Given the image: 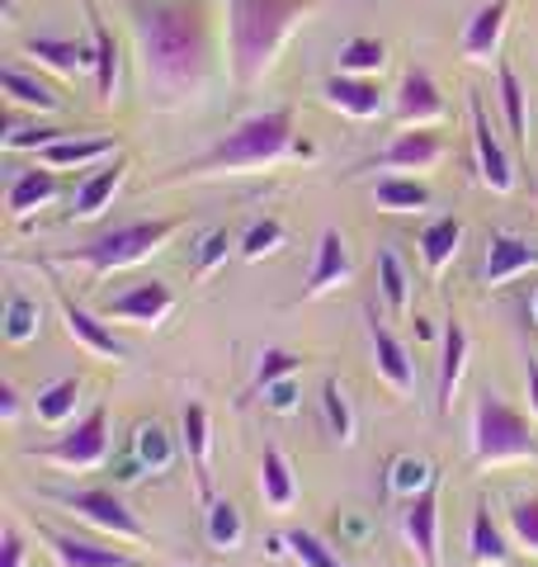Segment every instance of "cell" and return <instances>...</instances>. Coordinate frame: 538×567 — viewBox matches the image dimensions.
I'll return each instance as SVG.
<instances>
[{
	"label": "cell",
	"instance_id": "cell-45",
	"mask_svg": "<svg viewBox=\"0 0 538 567\" xmlns=\"http://www.w3.org/2000/svg\"><path fill=\"white\" fill-rule=\"evenodd\" d=\"M227 251H231V233H227V227H213V233L199 241V256H194V275H213V270H218V265L227 260Z\"/></svg>",
	"mask_w": 538,
	"mask_h": 567
},
{
	"label": "cell",
	"instance_id": "cell-12",
	"mask_svg": "<svg viewBox=\"0 0 538 567\" xmlns=\"http://www.w3.org/2000/svg\"><path fill=\"white\" fill-rule=\"evenodd\" d=\"M170 308H175L170 284L147 279V284H137V289L110 298V303H104V317H118V322H137V327H156V322H166V317H170Z\"/></svg>",
	"mask_w": 538,
	"mask_h": 567
},
{
	"label": "cell",
	"instance_id": "cell-11",
	"mask_svg": "<svg viewBox=\"0 0 538 567\" xmlns=\"http://www.w3.org/2000/svg\"><path fill=\"white\" fill-rule=\"evenodd\" d=\"M397 118H402V128H430V123L444 118V95H439V85H435V76H430L425 66H411L402 76V85H397Z\"/></svg>",
	"mask_w": 538,
	"mask_h": 567
},
{
	"label": "cell",
	"instance_id": "cell-14",
	"mask_svg": "<svg viewBox=\"0 0 538 567\" xmlns=\"http://www.w3.org/2000/svg\"><path fill=\"white\" fill-rule=\"evenodd\" d=\"M321 95H327L331 110L350 114V118H379L383 114V91L373 76H350V71H335L321 85Z\"/></svg>",
	"mask_w": 538,
	"mask_h": 567
},
{
	"label": "cell",
	"instance_id": "cell-40",
	"mask_svg": "<svg viewBox=\"0 0 538 567\" xmlns=\"http://www.w3.org/2000/svg\"><path fill=\"white\" fill-rule=\"evenodd\" d=\"M321 412H327V431L340 440V445H350V440H354V416H350L345 388H340L335 379L321 383Z\"/></svg>",
	"mask_w": 538,
	"mask_h": 567
},
{
	"label": "cell",
	"instance_id": "cell-37",
	"mask_svg": "<svg viewBox=\"0 0 538 567\" xmlns=\"http://www.w3.org/2000/svg\"><path fill=\"white\" fill-rule=\"evenodd\" d=\"M0 322H6V341H10V346H29L33 336H39L43 312H39V303H33L29 293L14 289V293L6 298V317H0Z\"/></svg>",
	"mask_w": 538,
	"mask_h": 567
},
{
	"label": "cell",
	"instance_id": "cell-10",
	"mask_svg": "<svg viewBox=\"0 0 538 567\" xmlns=\"http://www.w3.org/2000/svg\"><path fill=\"white\" fill-rule=\"evenodd\" d=\"M402 529H406V544L416 548L421 567H439V483L425 487L421 496H411L402 511Z\"/></svg>",
	"mask_w": 538,
	"mask_h": 567
},
{
	"label": "cell",
	"instance_id": "cell-1",
	"mask_svg": "<svg viewBox=\"0 0 538 567\" xmlns=\"http://www.w3.org/2000/svg\"><path fill=\"white\" fill-rule=\"evenodd\" d=\"M147 81L166 100H185L208 71V6L204 0H156L133 10Z\"/></svg>",
	"mask_w": 538,
	"mask_h": 567
},
{
	"label": "cell",
	"instance_id": "cell-34",
	"mask_svg": "<svg viewBox=\"0 0 538 567\" xmlns=\"http://www.w3.org/2000/svg\"><path fill=\"white\" fill-rule=\"evenodd\" d=\"M373 204L383 213H421V208H430V189L421 181H406V175H383V181L373 185Z\"/></svg>",
	"mask_w": 538,
	"mask_h": 567
},
{
	"label": "cell",
	"instance_id": "cell-50",
	"mask_svg": "<svg viewBox=\"0 0 538 567\" xmlns=\"http://www.w3.org/2000/svg\"><path fill=\"white\" fill-rule=\"evenodd\" d=\"M529 312H534V322H538V293L529 298Z\"/></svg>",
	"mask_w": 538,
	"mask_h": 567
},
{
	"label": "cell",
	"instance_id": "cell-17",
	"mask_svg": "<svg viewBox=\"0 0 538 567\" xmlns=\"http://www.w3.org/2000/svg\"><path fill=\"white\" fill-rule=\"evenodd\" d=\"M506 20H510V0H492V6H482L468 20V29H463V58L468 62H492L500 52Z\"/></svg>",
	"mask_w": 538,
	"mask_h": 567
},
{
	"label": "cell",
	"instance_id": "cell-46",
	"mask_svg": "<svg viewBox=\"0 0 538 567\" xmlns=\"http://www.w3.org/2000/svg\"><path fill=\"white\" fill-rule=\"evenodd\" d=\"M0 567H24V535L14 520H6V529H0Z\"/></svg>",
	"mask_w": 538,
	"mask_h": 567
},
{
	"label": "cell",
	"instance_id": "cell-16",
	"mask_svg": "<svg viewBox=\"0 0 538 567\" xmlns=\"http://www.w3.org/2000/svg\"><path fill=\"white\" fill-rule=\"evenodd\" d=\"M354 275V260H350V246L345 237L335 233V227H327L317 241V260H312V275H308V289H302V298H321L331 293L335 284H345Z\"/></svg>",
	"mask_w": 538,
	"mask_h": 567
},
{
	"label": "cell",
	"instance_id": "cell-5",
	"mask_svg": "<svg viewBox=\"0 0 538 567\" xmlns=\"http://www.w3.org/2000/svg\"><path fill=\"white\" fill-rule=\"evenodd\" d=\"M473 454L477 464H510V458H534L538 464V435L496 393H482L473 412Z\"/></svg>",
	"mask_w": 538,
	"mask_h": 567
},
{
	"label": "cell",
	"instance_id": "cell-21",
	"mask_svg": "<svg viewBox=\"0 0 538 567\" xmlns=\"http://www.w3.org/2000/svg\"><path fill=\"white\" fill-rule=\"evenodd\" d=\"M369 341H373V360H379V374L397 388V393H411L416 388V364H411L406 346L392 336L379 317H369Z\"/></svg>",
	"mask_w": 538,
	"mask_h": 567
},
{
	"label": "cell",
	"instance_id": "cell-49",
	"mask_svg": "<svg viewBox=\"0 0 538 567\" xmlns=\"http://www.w3.org/2000/svg\"><path fill=\"white\" fill-rule=\"evenodd\" d=\"M525 383H529V406L538 412V360L529 354V364H525Z\"/></svg>",
	"mask_w": 538,
	"mask_h": 567
},
{
	"label": "cell",
	"instance_id": "cell-27",
	"mask_svg": "<svg viewBox=\"0 0 538 567\" xmlns=\"http://www.w3.org/2000/svg\"><path fill=\"white\" fill-rule=\"evenodd\" d=\"M0 91L10 95V104H24V110H39V114L62 110V95H52V85H43L39 76H29V71H20V66L0 71Z\"/></svg>",
	"mask_w": 538,
	"mask_h": 567
},
{
	"label": "cell",
	"instance_id": "cell-42",
	"mask_svg": "<svg viewBox=\"0 0 538 567\" xmlns=\"http://www.w3.org/2000/svg\"><path fill=\"white\" fill-rule=\"evenodd\" d=\"M510 520V535L529 548V554H538V496H525V502H510L506 511Z\"/></svg>",
	"mask_w": 538,
	"mask_h": 567
},
{
	"label": "cell",
	"instance_id": "cell-25",
	"mask_svg": "<svg viewBox=\"0 0 538 567\" xmlns=\"http://www.w3.org/2000/svg\"><path fill=\"white\" fill-rule=\"evenodd\" d=\"M496 85H500V110H506L510 137L529 152V91H525V81L515 76L510 62H500V66H496Z\"/></svg>",
	"mask_w": 538,
	"mask_h": 567
},
{
	"label": "cell",
	"instance_id": "cell-20",
	"mask_svg": "<svg viewBox=\"0 0 538 567\" xmlns=\"http://www.w3.org/2000/svg\"><path fill=\"white\" fill-rule=\"evenodd\" d=\"M85 20H90V48H95V95H100V104H114V85H118V39H114V29L100 20L95 0H85Z\"/></svg>",
	"mask_w": 538,
	"mask_h": 567
},
{
	"label": "cell",
	"instance_id": "cell-39",
	"mask_svg": "<svg viewBox=\"0 0 538 567\" xmlns=\"http://www.w3.org/2000/svg\"><path fill=\"white\" fill-rule=\"evenodd\" d=\"M387 66V43L383 39H350L340 48V71H350V76H379Z\"/></svg>",
	"mask_w": 538,
	"mask_h": 567
},
{
	"label": "cell",
	"instance_id": "cell-41",
	"mask_svg": "<svg viewBox=\"0 0 538 567\" xmlns=\"http://www.w3.org/2000/svg\"><path fill=\"white\" fill-rule=\"evenodd\" d=\"M283 539H289V554H293L302 567H345V563H340L335 548L321 544V539L312 535V529H289Z\"/></svg>",
	"mask_w": 538,
	"mask_h": 567
},
{
	"label": "cell",
	"instance_id": "cell-33",
	"mask_svg": "<svg viewBox=\"0 0 538 567\" xmlns=\"http://www.w3.org/2000/svg\"><path fill=\"white\" fill-rule=\"evenodd\" d=\"M435 483H439V473L430 468V458H421V454H397L387 464V492L392 496H406L411 502V496H421L425 487H435Z\"/></svg>",
	"mask_w": 538,
	"mask_h": 567
},
{
	"label": "cell",
	"instance_id": "cell-3",
	"mask_svg": "<svg viewBox=\"0 0 538 567\" xmlns=\"http://www.w3.org/2000/svg\"><path fill=\"white\" fill-rule=\"evenodd\" d=\"M317 10V0H227L231 76L241 91L260 85L289 43V33Z\"/></svg>",
	"mask_w": 538,
	"mask_h": 567
},
{
	"label": "cell",
	"instance_id": "cell-2",
	"mask_svg": "<svg viewBox=\"0 0 538 567\" xmlns=\"http://www.w3.org/2000/svg\"><path fill=\"white\" fill-rule=\"evenodd\" d=\"M317 156L312 142H298L293 137V110L283 104V110H265L256 118L237 123L218 147H208L204 156H194V162L175 166L170 175H161L156 185H179V181H204V175H246V171H265L283 162V156Z\"/></svg>",
	"mask_w": 538,
	"mask_h": 567
},
{
	"label": "cell",
	"instance_id": "cell-13",
	"mask_svg": "<svg viewBox=\"0 0 538 567\" xmlns=\"http://www.w3.org/2000/svg\"><path fill=\"white\" fill-rule=\"evenodd\" d=\"M529 270H538V246H529L525 237H515V233H496L487 241L482 279H487L492 289H500V284H510L515 275H529Z\"/></svg>",
	"mask_w": 538,
	"mask_h": 567
},
{
	"label": "cell",
	"instance_id": "cell-48",
	"mask_svg": "<svg viewBox=\"0 0 538 567\" xmlns=\"http://www.w3.org/2000/svg\"><path fill=\"white\" fill-rule=\"evenodd\" d=\"M0 416H6V421L20 416V398H14V388H10V383L0 388Z\"/></svg>",
	"mask_w": 538,
	"mask_h": 567
},
{
	"label": "cell",
	"instance_id": "cell-6",
	"mask_svg": "<svg viewBox=\"0 0 538 567\" xmlns=\"http://www.w3.org/2000/svg\"><path fill=\"white\" fill-rule=\"evenodd\" d=\"M33 458H48V464H62V468H100L104 454H110V412L95 406L81 425H71L62 440H52L43 450H29Z\"/></svg>",
	"mask_w": 538,
	"mask_h": 567
},
{
	"label": "cell",
	"instance_id": "cell-30",
	"mask_svg": "<svg viewBox=\"0 0 538 567\" xmlns=\"http://www.w3.org/2000/svg\"><path fill=\"white\" fill-rule=\"evenodd\" d=\"M133 458L147 473H166L175 464V440H170L166 425H161V421H142L133 431Z\"/></svg>",
	"mask_w": 538,
	"mask_h": 567
},
{
	"label": "cell",
	"instance_id": "cell-18",
	"mask_svg": "<svg viewBox=\"0 0 538 567\" xmlns=\"http://www.w3.org/2000/svg\"><path fill=\"white\" fill-rule=\"evenodd\" d=\"M39 535L48 539L52 558H58L62 567H147V563H137L128 554H118V548H100V544L76 539V535H58V529H39Z\"/></svg>",
	"mask_w": 538,
	"mask_h": 567
},
{
	"label": "cell",
	"instance_id": "cell-44",
	"mask_svg": "<svg viewBox=\"0 0 538 567\" xmlns=\"http://www.w3.org/2000/svg\"><path fill=\"white\" fill-rule=\"evenodd\" d=\"M279 241H283V223H279V218H260V223L241 237V260H260V256H269V251H279Z\"/></svg>",
	"mask_w": 538,
	"mask_h": 567
},
{
	"label": "cell",
	"instance_id": "cell-9",
	"mask_svg": "<svg viewBox=\"0 0 538 567\" xmlns=\"http://www.w3.org/2000/svg\"><path fill=\"white\" fill-rule=\"evenodd\" d=\"M444 156V137L430 133V128H406L387 142V147L373 156V162H364L359 171H425L435 166Z\"/></svg>",
	"mask_w": 538,
	"mask_h": 567
},
{
	"label": "cell",
	"instance_id": "cell-36",
	"mask_svg": "<svg viewBox=\"0 0 538 567\" xmlns=\"http://www.w3.org/2000/svg\"><path fill=\"white\" fill-rule=\"evenodd\" d=\"M379 289H383V303L397 317H406V308H411V275H406V265H402V256L392 251V246H379Z\"/></svg>",
	"mask_w": 538,
	"mask_h": 567
},
{
	"label": "cell",
	"instance_id": "cell-7",
	"mask_svg": "<svg viewBox=\"0 0 538 567\" xmlns=\"http://www.w3.org/2000/svg\"><path fill=\"white\" fill-rule=\"evenodd\" d=\"M52 502L66 506L71 516L90 520L95 529H104V535H114V539H128V544H142V539H147L142 520L118 502L114 492H104V487H90V492H52Z\"/></svg>",
	"mask_w": 538,
	"mask_h": 567
},
{
	"label": "cell",
	"instance_id": "cell-22",
	"mask_svg": "<svg viewBox=\"0 0 538 567\" xmlns=\"http://www.w3.org/2000/svg\"><path fill=\"white\" fill-rule=\"evenodd\" d=\"M104 156H118V137H58L39 147V162L62 171V166H90V162H104Z\"/></svg>",
	"mask_w": 538,
	"mask_h": 567
},
{
	"label": "cell",
	"instance_id": "cell-23",
	"mask_svg": "<svg viewBox=\"0 0 538 567\" xmlns=\"http://www.w3.org/2000/svg\"><path fill=\"white\" fill-rule=\"evenodd\" d=\"M58 199V175H52V166H33V171H20L6 189V208L10 218H24V213H33L39 204Z\"/></svg>",
	"mask_w": 538,
	"mask_h": 567
},
{
	"label": "cell",
	"instance_id": "cell-32",
	"mask_svg": "<svg viewBox=\"0 0 538 567\" xmlns=\"http://www.w3.org/2000/svg\"><path fill=\"white\" fill-rule=\"evenodd\" d=\"M515 554L506 548V535L496 529V520H492V506L487 502H477V511H473V563L477 567H506Z\"/></svg>",
	"mask_w": 538,
	"mask_h": 567
},
{
	"label": "cell",
	"instance_id": "cell-8",
	"mask_svg": "<svg viewBox=\"0 0 538 567\" xmlns=\"http://www.w3.org/2000/svg\"><path fill=\"white\" fill-rule=\"evenodd\" d=\"M468 114H473V156H477V175H482V185L496 189V194H510V189H515V166H510L506 147L496 142L492 118H487V104H482V95H477V91L468 95Z\"/></svg>",
	"mask_w": 538,
	"mask_h": 567
},
{
	"label": "cell",
	"instance_id": "cell-24",
	"mask_svg": "<svg viewBox=\"0 0 538 567\" xmlns=\"http://www.w3.org/2000/svg\"><path fill=\"white\" fill-rule=\"evenodd\" d=\"M463 364H468V331H463V322H448L444 327V354H439V416L454 412Z\"/></svg>",
	"mask_w": 538,
	"mask_h": 567
},
{
	"label": "cell",
	"instance_id": "cell-31",
	"mask_svg": "<svg viewBox=\"0 0 538 567\" xmlns=\"http://www.w3.org/2000/svg\"><path fill=\"white\" fill-rule=\"evenodd\" d=\"M204 529H208V544L218 548V554H231V548L241 544V535H246V520H241L237 502H227V496H213L208 511H204Z\"/></svg>",
	"mask_w": 538,
	"mask_h": 567
},
{
	"label": "cell",
	"instance_id": "cell-4",
	"mask_svg": "<svg viewBox=\"0 0 538 567\" xmlns=\"http://www.w3.org/2000/svg\"><path fill=\"white\" fill-rule=\"evenodd\" d=\"M179 227V218H152V223H128L118 227V233L90 241V246H76V251H58L62 265H85L90 275H114L123 270V265H137L147 260L152 251H161V246L170 241V233Z\"/></svg>",
	"mask_w": 538,
	"mask_h": 567
},
{
	"label": "cell",
	"instance_id": "cell-15",
	"mask_svg": "<svg viewBox=\"0 0 538 567\" xmlns=\"http://www.w3.org/2000/svg\"><path fill=\"white\" fill-rule=\"evenodd\" d=\"M52 289H58V308H62V317H66V331L76 336V341H81L90 354H104V360H128V346H123L118 336L100 322V317H90L81 303H71L58 279H52Z\"/></svg>",
	"mask_w": 538,
	"mask_h": 567
},
{
	"label": "cell",
	"instance_id": "cell-38",
	"mask_svg": "<svg viewBox=\"0 0 538 567\" xmlns=\"http://www.w3.org/2000/svg\"><path fill=\"white\" fill-rule=\"evenodd\" d=\"M76 402H81V379H58L39 393L33 412H39V421H48V425H62L66 416H76Z\"/></svg>",
	"mask_w": 538,
	"mask_h": 567
},
{
	"label": "cell",
	"instance_id": "cell-28",
	"mask_svg": "<svg viewBox=\"0 0 538 567\" xmlns=\"http://www.w3.org/2000/svg\"><path fill=\"white\" fill-rule=\"evenodd\" d=\"M24 52H29V58H39L43 66L62 71V76H76V71L95 66V48H81L71 39H29Z\"/></svg>",
	"mask_w": 538,
	"mask_h": 567
},
{
	"label": "cell",
	"instance_id": "cell-35",
	"mask_svg": "<svg viewBox=\"0 0 538 567\" xmlns=\"http://www.w3.org/2000/svg\"><path fill=\"white\" fill-rule=\"evenodd\" d=\"M260 492H265V506H275V511L293 506L298 483H293L289 458H283L279 450H265V458H260Z\"/></svg>",
	"mask_w": 538,
	"mask_h": 567
},
{
	"label": "cell",
	"instance_id": "cell-26",
	"mask_svg": "<svg viewBox=\"0 0 538 567\" xmlns=\"http://www.w3.org/2000/svg\"><path fill=\"white\" fill-rule=\"evenodd\" d=\"M185 450L194 458V477H199V496H204V506L213 502V473H208V406L199 402H189L185 406Z\"/></svg>",
	"mask_w": 538,
	"mask_h": 567
},
{
	"label": "cell",
	"instance_id": "cell-19",
	"mask_svg": "<svg viewBox=\"0 0 538 567\" xmlns=\"http://www.w3.org/2000/svg\"><path fill=\"white\" fill-rule=\"evenodd\" d=\"M123 175H128V156H114L110 166L95 171V175H90V181L76 189V199H71V213H66V218H76V223L100 218V213L114 204V194L123 189Z\"/></svg>",
	"mask_w": 538,
	"mask_h": 567
},
{
	"label": "cell",
	"instance_id": "cell-43",
	"mask_svg": "<svg viewBox=\"0 0 538 567\" xmlns=\"http://www.w3.org/2000/svg\"><path fill=\"white\" fill-rule=\"evenodd\" d=\"M298 369H302V354H293V350H269L265 360H260V374H256V388H250V398H260L269 383L289 379V374H298Z\"/></svg>",
	"mask_w": 538,
	"mask_h": 567
},
{
	"label": "cell",
	"instance_id": "cell-47",
	"mask_svg": "<svg viewBox=\"0 0 538 567\" xmlns=\"http://www.w3.org/2000/svg\"><path fill=\"white\" fill-rule=\"evenodd\" d=\"M265 402L275 406L279 416L298 412V383H293V374H289V379H279V383H269V388H265Z\"/></svg>",
	"mask_w": 538,
	"mask_h": 567
},
{
	"label": "cell",
	"instance_id": "cell-29",
	"mask_svg": "<svg viewBox=\"0 0 538 567\" xmlns=\"http://www.w3.org/2000/svg\"><path fill=\"white\" fill-rule=\"evenodd\" d=\"M458 246H463V223H458V218L430 223L425 233H421V260H425V270H430V275H444L448 260L458 256Z\"/></svg>",
	"mask_w": 538,
	"mask_h": 567
}]
</instances>
